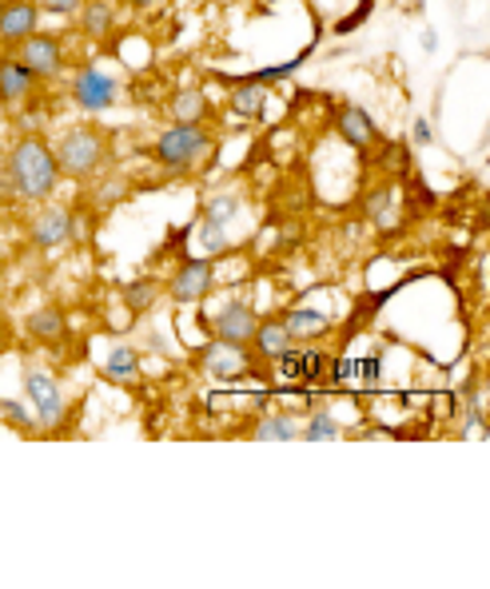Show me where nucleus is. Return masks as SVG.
Returning <instances> with one entry per match:
<instances>
[{"label": "nucleus", "instance_id": "1", "mask_svg": "<svg viewBox=\"0 0 490 589\" xmlns=\"http://www.w3.org/2000/svg\"><path fill=\"white\" fill-rule=\"evenodd\" d=\"M9 183L21 200L41 203L49 200L56 183H61V168H56V156L41 136H24L17 148L9 151Z\"/></svg>", "mask_w": 490, "mask_h": 589}, {"label": "nucleus", "instance_id": "2", "mask_svg": "<svg viewBox=\"0 0 490 589\" xmlns=\"http://www.w3.org/2000/svg\"><path fill=\"white\" fill-rule=\"evenodd\" d=\"M56 156V168L61 176H72V180H88L101 171V164L108 160V140H104L96 128H72L61 136V144L52 148Z\"/></svg>", "mask_w": 490, "mask_h": 589}, {"label": "nucleus", "instance_id": "3", "mask_svg": "<svg viewBox=\"0 0 490 589\" xmlns=\"http://www.w3.org/2000/svg\"><path fill=\"white\" fill-rule=\"evenodd\" d=\"M204 151H211V132L204 124H171L160 140H156V160L168 171L191 168Z\"/></svg>", "mask_w": 490, "mask_h": 589}, {"label": "nucleus", "instance_id": "4", "mask_svg": "<svg viewBox=\"0 0 490 589\" xmlns=\"http://www.w3.org/2000/svg\"><path fill=\"white\" fill-rule=\"evenodd\" d=\"M211 287H216V263H211L208 255H191V260H184L168 280V295L176 303L208 299Z\"/></svg>", "mask_w": 490, "mask_h": 589}, {"label": "nucleus", "instance_id": "5", "mask_svg": "<svg viewBox=\"0 0 490 589\" xmlns=\"http://www.w3.org/2000/svg\"><path fill=\"white\" fill-rule=\"evenodd\" d=\"M12 56H17L37 81H52V76H61L64 72V49L49 32H32L24 41H17V52H12Z\"/></svg>", "mask_w": 490, "mask_h": 589}, {"label": "nucleus", "instance_id": "6", "mask_svg": "<svg viewBox=\"0 0 490 589\" xmlns=\"http://www.w3.org/2000/svg\"><path fill=\"white\" fill-rule=\"evenodd\" d=\"M21 382H24V395H29L32 410H37V422H41V427H56V422L64 419V395H61V387L52 382V375H44V370H37V367H24Z\"/></svg>", "mask_w": 490, "mask_h": 589}, {"label": "nucleus", "instance_id": "7", "mask_svg": "<svg viewBox=\"0 0 490 589\" xmlns=\"http://www.w3.org/2000/svg\"><path fill=\"white\" fill-rule=\"evenodd\" d=\"M72 101L81 104L84 112H104L116 104V81L101 69H81L72 81Z\"/></svg>", "mask_w": 490, "mask_h": 589}, {"label": "nucleus", "instance_id": "8", "mask_svg": "<svg viewBox=\"0 0 490 589\" xmlns=\"http://www.w3.org/2000/svg\"><path fill=\"white\" fill-rule=\"evenodd\" d=\"M256 311L248 303H228V307L216 311L211 330H216V343H228V347H248L251 330H256Z\"/></svg>", "mask_w": 490, "mask_h": 589}, {"label": "nucleus", "instance_id": "9", "mask_svg": "<svg viewBox=\"0 0 490 589\" xmlns=\"http://www.w3.org/2000/svg\"><path fill=\"white\" fill-rule=\"evenodd\" d=\"M41 29V9H37V0H9L4 9H0V36L9 44L24 41L32 32Z\"/></svg>", "mask_w": 490, "mask_h": 589}, {"label": "nucleus", "instance_id": "10", "mask_svg": "<svg viewBox=\"0 0 490 589\" xmlns=\"http://www.w3.org/2000/svg\"><path fill=\"white\" fill-rule=\"evenodd\" d=\"M200 362L211 379H223V382L248 375V355H243V347H228V343H211V347H204Z\"/></svg>", "mask_w": 490, "mask_h": 589}, {"label": "nucleus", "instance_id": "11", "mask_svg": "<svg viewBox=\"0 0 490 589\" xmlns=\"http://www.w3.org/2000/svg\"><path fill=\"white\" fill-rule=\"evenodd\" d=\"M69 240H76V215L64 208H52L44 211L41 220H37V228H32V243L44 251H56L64 248Z\"/></svg>", "mask_w": 490, "mask_h": 589}, {"label": "nucleus", "instance_id": "12", "mask_svg": "<svg viewBox=\"0 0 490 589\" xmlns=\"http://www.w3.org/2000/svg\"><path fill=\"white\" fill-rule=\"evenodd\" d=\"M335 128H340V136L355 151H367L371 144L379 140V128H375V120H371L363 108H355V104H347V108L335 112Z\"/></svg>", "mask_w": 490, "mask_h": 589}, {"label": "nucleus", "instance_id": "13", "mask_svg": "<svg viewBox=\"0 0 490 589\" xmlns=\"http://www.w3.org/2000/svg\"><path fill=\"white\" fill-rule=\"evenodd\" d=\"M37 92V76L17 56H0V104H21Z\"/></svg>", "mask_w": 490, "mask_h": 589}, {"label": "nucleus", "instance_id": "14", "mask_svg": "<svg viewBox=\"0 0 490 589\" xmlns=\"http://www.w3.org/2000/svg\"><path fill=\"white\" fill-rule=\"evenodd\" d=\"M251 347H256L260 359L280 362L283 355L295 347V339H291V330L283 327V319H263V323H256V330H251Z\"/></svg>", "mask_w": 490, "mask_h": 589}, {"label": "nucleus", "instance_id": "15", "mask_svg": "<svg viewBox=\"0 0 490 589\" xmlns=\"http://www.w3.org/2000/svg\"><path fill=\"white\" fill-rule=\"evenodd\" d=\"M116 24V12H112L108 0H84L81 4V32L88 41H104Z\"/></svg>", "mask_w": 490, "mask_h": 589}, {"label": "nucleus", "instance_id": "16", "mask_svg": "<svg viewBox=\"0 0 490 589\" xmlns=\"http://www.w3.org/2000/svg\"><path fill=\"white\" fill-rule=\"evenodd\" d=\"M24 327H29L32 339L61 343V339H64V330H69V319H64V311H61V307H41V311H32Z\"/></svg>", "mask_w": 490, "mask_h": 589}, {"label": "nucleus", "instance_id": "17", "mask_svg": "<svg viewBox=\"0 0 490 589\" xmlns=\"http://www.w3.org/2000/svg\"><path fill=\"white\" fill-rule=\"evenodd\" d=\"M171 120L176 124H204L208 120V96L200 88H180L171 96Z\"/></svg>", "mask_w": 490, "mask_h": 589}, {"label": "nucleus", "instance_id": "18", "mask_svg": "<svg viewBox=\"0 0 490 589\" xmlns=\"http://www.w3.org/2000/svg\"><path fill=\"white\" fill-rule=\"evenodd\" d=\"M283 327L291 330V339H311V335H323V330L331 327L327 315L315 307H295L283 315Z\"/></svg>", "mask_w": 490, "mask_h": 589}, {"label": "nucleus", "instance_id": "19", "mask_svg": "<svg viewBox=\"0 0 490 589\" xmlns=\"http://www.w3.org/2000/svg\"><path fill=\"white\" fill-rule=\"evenodd\" d=\"M140 375V355L132 347H116L108 355V362H104V379L108 382H132Z\"/></svg>", "mask_w": 490, "mask_h": 589}, {"label": "nucleus", "instance_id": "20", "mask_svg": "<svg viewBox=\"0 0 490 589\" xmlns=\"http://www.w3.org/2000/svg\"><path fill=\"white\" fill-rule=\"evenodd\" d=\"M121 295H124V307H128L132 315H144V311L156 307V299H160V287H156V280H132Z\"/></svg>", "mask_w": 490, "mask_h": 589}, {"label": "nucleus", "instance_id": "21", "mask_svg": "<svg viewBox=\"0 0 490 589\" xmlns=\"http://www.w3.org/2000/svg\"><path fill=\"white\" fill-rule=\"evenodd\" d=\"M231 108L240 112V116H263V108H268V88H263L260 81L231 88Z\"/></svg>", "mask_w": 490, "mask_h": 589}, {"label": "nucleus", "instance_id": "22", "mask_svg": "<svg viewBox=\"0 0 490 589\" xmlns=\"http://www.w3.org/2000/svg\"><path fill=\"white\" fill-rule=\"evenodd\" d=\"M196 248L204 251V255H223L228 251V231H223V223H211V220H204L200 228H196Z\"/></svg>", "mask_w": 490, "mask_h": 589}, {"label": "nucleus", "instance_id": "23", "mask_svg": "<svg viewBox=\"0 0 490 589\" xmlns=\"http://www.w3.org/2000/svg\"><path fill=\"white\" fill-rule=\"evenodd\" d=\"M390 203H395V183H379V188L367 191V200H363V215L367 220H383V215H390Z\"/></svg>", "mask_w": 490, "mask_h": 589}, {"label": "nucleus", "instance_id": "24", "mask_svg": "<svg viewBox=\"0 0 490 589\" xmlns=\"http://www.w3.org/2000/svg\"><path fill=\"white\" fill-rule=\"evenodd\" d=\"M240 215V200L236 196H216V200L204 208V220H211V223H231Z\"/></svg>", "mask_w": 490, "mask_h": 589}, {"label": "nucleus", "instance_id": "25", "mask_svg": "<svg viewBox=\"0 0 490 589\" xmlns=\"http://www.w3.org/2000/svg\"><path fill=\"white\" fill-rule=\"evenodd\" d=\"M343 430H340V422L331 419V414H311V422H307V430H303V439L307 442H323V439H340Z\"/></svg>", "mask_w": 490, "mask_h": 589}, {"label": "nucleus", "instance_id": "26", "mask_svg": "<svg viewBox=\"0 0 490 589\" xmlns=\"http://www.w3.org/2000/svg\"><path fill=\"white\" fill-rule=\"evenodd\" d=\"M256 439L288 442V439H295V422H291V419H263L260 427H256Z\"/></svg>", "mask_w": 490, "mask_h": 589}, {"label": "nucleus", "instance_id": "27", "mask_svg": "<svg viewBox=\"0 0 490 589\" xmlns=\"http://www.w3.org/2000/svg\"><path fill=\"white\" fill-rule=\"evenodd\" d=\"M0 410H4V419H12L21 430L37 427V414H29V410L21 407V402H12V399H0Z\"/></svg>", "mask_w": 490, "mask_h": 589}, {"label": "nucleus", "instance_id": "28", "mask_svg": "<svg viewBox=\"0 0 490 589\" xmlns=\"http://www.w3.org/2000/svg\"><path fill=\"white\" fill-rule=\"evenodd\" d=\"M84 0H41L44 12H61V17H69V12H81Z\"/></svg>", "mask_w": 490, "mask_h": 589}, {"label": "nucleus", "instance_id": "29", "mask_svg": "<svg viewBox=\"0 0 490 589\" xmlns=\"http://www.w3.org/2000/svg\"><path fill=\"white\" fill-rule=\"evenodd\" d=\"M415 140H419V144L430 140V124L427 120H415Z\"/></svg>", "mask_w": 490, "mask_h": 589}, {"label": "nucleus", "instance_id": "30", "mask_svg": "<svg viewBox=\"0 0 490 589\" xmlns=\"http://www.w3.org/2000/svg\"><path fill=\"white\" fill-rule=\"evenodd\" d=\"M9 339H12V330H9V323H4V319H0V350H4V347H9Z\"/></svg>", "mask_w": 490, "mask_h": 589}, {"label": "nucleus", "instance_id": "31", "mask_svg": "<svg viewBox=\"0 0 490 589\" xmlns=\"http://www.w3.org/2000/svg\"><path fill=\"white\" fill-rule=\"evenodd\" d=\"M136 4H148V0H136Z\"/></svg>", "mask_w": 490, "mask_h": 589}, {"label": "nucleus", "instance_id": "32", "mask_svg": "<svg viewBox=\"0 0 490 589\" xmlns=\"http://www.w3.org/2000/svg\"><path fill=\"white\" fill-rule=\"evenodd\" d=\"M0 9H4V4H0Z\"/></svg>", "mask_w": 490, "mask_h": 589}]
</instances>
